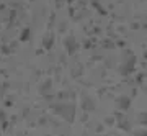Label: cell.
I'll return each instance as SVG.
<instances>
[{"label":"cell","instance_id":"obj_1","mask_svg":"<svg viewBox=\"0 0 147 136\" xmlns=\"http://www.w3.org/2000/svg\"><path fill=\"white\" fill-rule=\"evenodd\" d=\"M134 63H136V58H134V56H131L127 63L123 64L124 67H121V74H129V72H131L132 69H134Z\"/></svg>","mask_w":147,"mask_h":136},{"label":"cell","instance_id":"obj_2","mask_svg":"<svg viewBox=\"0 0 147 136\" xmlns=\"http://www.w3.org/2000/svg\"><path fill=\"white\" fill-rule=\"evenodd\" d=\"M119 108H123V110H124V108H127V107H129V103H131V100L129 99H126V97H121V100H119Z\"/></svg>","mask_w":147,"mask_h":136}]
</instances>
